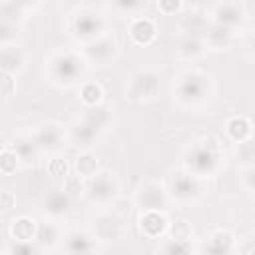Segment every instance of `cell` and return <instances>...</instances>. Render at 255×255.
I'll return each mask as SVG.
<instances>
[{"instance_id":"obj_1","label":"cell","mask_w":255,"mask_h":255,"mask_svg":"<svg viewBox=\"0 0 255 255\" xmlns=\"http://www.w3.org/2000/svg\"><path fill=\"white\" fill-rule=\"evenodd\" d=\"M225 165V151L219 139L205 135L189 145H185L181 153V167L201 179H209L217 175Z\"/></svg>"},{"instance_id":"obj_2","label":"cell","mask_w":255,"mask_h":255,"mask_svg":"<svg viewBox=\"0 0 255 255\" xmlns=\"http://www.w3.org/2000/svg\"><path fill=\"white\" fill-rule=\"evenodd\" d=\"M171 96L179 108L199 110L213 96V78H211V74H207L203 70L185 68L173 76Z\"/></svg>"},{"instance_id":"obj_3","label":"cell","mask_w":255,"mask_h":255,"mask_svg":"<svg viewBox=\"0 0 255 255\" xmlns=\"http://www.w3.org/2000/svg\"><path fill=\"white\" fill-rule=\"evenodd\" d=\"M88 74V64L76 50L58 48L46 56V78L60 90L78 88Z\"/></svg>"},{"instance_id":"obj_4","label":"cell","mask_w":255,"mask_h":255,"mask_svg":"<svg viewBox=\"0 0 255 255\" xmlns=\"http://www.w3.org/2000/svg\"><path fill=\"white\" fill-rule=\"evenodd\" d=\"M161 92V74L155 68H137L133 70L124 84V94L135 104H149L157 100Z\"/></svg>"},{"instance_id":"obj_5","label":"cell","mask_w":255,"mask_h":255,"mask_svg":"<svg viewBox=\"0 0 255 255\" xmlns=\"http://www.w3.org/2000/svg\"><path fill=\"white\" fill-rule=\"evenodd\" d=\"M68 32L78 44H84V42H90V40H96V38L108 34L110 28H108V20L102 12H98L94 8H78L70 14Z\"/></svg>"},{"instance_id":"obj_6","label":"cell","mask_w":255,"mask_h":255,"mask_svg":"<svg viewBox=\"0 0 255 255\" xmlns=\"http://www.w3.org/2000/svg\"><path fill=\"white\" fill-rule=\"evenodd\" d=\"M207 179H201L189 171H185L183 167L177 169L171 179H169V187H167V195H169V203H175L179 207H187L193 205L197 201L203 199V195L207 193Z\"/></svg>"},{"instance_id":"obj_7","label":"cell","mask_w":255,"mask_h":255,"mask_svg":"<svg viewBox=\"0 0 255 255\" xmlns=\"http://www.w3.org/2000/svg\"><path fill=\"white\" fill-rule=\"evenodd\" d=\"M76 52L82 56L88 68H110L120 56V46H118V40L108 32L96 40L78 44Z\"/></svg>"},{"instance_id":"obj_8","label":"cell","mask_w":255,"mask_h":255,"mask_svg":"<svg viewBox=\"0 0 255 255\" xmlns=\"http://www.w3.org/2000/svg\"><path fill=\"white\" fill-rule=\"evenodd\" d=\"M120 191H122V187H120L118 177L114 173H110V171H102L100 169L96 175L86 179L84 195L92 205L104 209V207H110L120 197Z\"/></svg>"},{"instance_id":"obj_9","label":"cell","mask_w":255,"mask_h":255,"mask_svg":"<svg viewBox=\"0 0 255 255\" xmlns=\"http://www.w3.org/2000/svg\"><path fill=\"white\" fill-rule=\"evenodd\" d=\"M133 205L139 211H149V209L165 211L167 205H169L167 187L161 181H155V179L141 181L133 191Z\"/></svg>"},{"instance_id":"obj_10","label":"cell","mask_w":255,"mask_h":255,"mask_svg":"<svg viewBox=\"0 0 255 255\" xmlns=\"http://www.w3.org/2000/svg\"><path fill=\"white\" fill-rule=\"evenodd\" d=\"M90 231L94 233V237L104 245V243H112V241H118L122 239L124 235V221L112 213L108 207L100 209L92 221H90Z\"/></svg>"},{"instance_id":"obj_11","label":"cell","mask_w":255,"mask_h":255,"mask_svg":"<svg viewBox=\"0 0 255 255\" xmlns=\"http://www.w3.org/2000/svg\"><path fill=\"white\" fill-rule=\"evenodd\" d=\"M209 20L223 24L239 34L247 22V12H245L243 4L237 0H217L213 4V8L209 10Z\"/></svg>"},{"instance_id":"obj_12","label":"cell","mask_w":255,"mask_h":255,"mask_svg":"<svg viewBox=\"0 0 255 255\" xmlns=\"http://www.w3.org/2000/svg\"><path fill=\"white\" fill-rule=\"evenodd\" d=\"M30 133H32L36 145L40 147L42 155L44 153L54 155L66 145V128L56 122H42Z\"/></svg>"},{"instance_id":"obj_13","label":"cell","mask_w":255,"mask_h":255,"mask_svg":"<svg viewBox=\"0 0 255 255\" xmlns=\"http://www.w3.org/2000/svg\"><path fill=\"white\" fill-rule=\"evenodd\" d=\"M60 249L72 255H88V253H98L102 249V243L94 237L90 229H68L64 233Z\"/></svg>"},{"instance_id":"obj_14","label":"cell","mask_w":255,"mask_h":255,"mask_svg":"<svg viewBox=\"0 0 255 255\" xmlns=\"http://www.w3.org/2000/svg\"><path fill=\"white\" fill-rule=\"evenodd\" d=\"M237 249H239L237 237L229 229H213L195 247V251L209 253V255H229V253H237Z\"/></svg>"},{"instance_id":"obj_15","label":"cell","mask_w":255,"mask_h":255,"mask_svg":"<svg viewBox=\"0 0 255 255\" xmlns=\"http://www.w3.org/2000/svg\"><path fill=\"white\" fill-rule=\"evenodd\" d=\"M102 139V133L96 131L94 128H90L86 122H82L80 118H76L70 126H66V143L72 145L78 151H86V149H94L98 145V141Z\"/></svg>"},{"instance_id":"obj_16","label":"cell","mask_w":255,"mask_h":255,"mask_svg":"<svg viewBox=\"0 0 255 255\" xmlns=\"http://www.w3.org/2000/svg\"><path fill=\"white\" fill-rule=\"evenodd\" d=\"M64 225L60 223V219H52V217H44L36 223V233H34V241L40 245L42 253L46 251H54L60 249L62 239H64Z\"/></svg>"},{"instance_id":"obj_17","label":"cell","mask_w":255,"mask_h":255,"mask_svg":"<svg viewBox=\"0 0 255 255\" xmlns=\"http://www.w3.org/2000/svg\"><path fill=\"white\" fill-rule=\"evenodd\" d=\"M82 122H86L90 128H94L96 131H100L102 135L106 131H110L114 128V122H116V112L110 104L106 102H100L96 106H84L80 110V116H78Z\"/></svg>"},{"instance_id":"obj_18","label":"cell","mask_w":255,"mask_h":255,"mask_svg":"<svg viewBox=\"0 0 255 255\" xmlns=\"http://www.w3.org/2000/svg\"><path fill=\"white\" fill-rule=\"evenodd\" d=\"M40 209H42L44 217H52V219L62 221L72 211V197L64 187H54L42 195Z\"/></svg>"},{"instance_id":"obj_19","label":"cell","mask_w":255,"mask_h":255,"mask_svg":"<svg viewBox=\"0 0 255 255\" xmlns=\"http://www.w3.org/2000/svg\"><path fill=\"white\" fill-rule=\"evenodd\" d=\"M167 225H169V219H167L165 211H159V209L139 211L137 227H139L143 237H147V239H161L167 233Z\"/></svg>"},{"instance_id":"obj_20","label":"cell","mask_w":255,"mask_h":255,"mask_svg":"<svg viewBox=\"0 0 255 255\" xmlns=\"http://www.w3.org/2000/svg\"><path fill=\"white\" fill-rule=\"evenodd\" d=\"M128 36L137 46H149L157 38V24H155L153 18H147V16L139 14L135 18H129Z\"/></svg>"},{"instance_id":"obj_21","label":"cell","mask_w":255,"mask_h":255,"mask_svg":"<svg viewBox=\"0 0 255 255\" xmlns=\"http://www.w3.org/2000/svg\"><path fill=\"white\" fill-rule=\"evenodd\" d=\"M237 38V32L223 26V24H217V22H209L205 34H203V42L207 46L209 52H223V50H229L233 46Z\"/></svg>"},{"instance_id":"obj_22","label":"cell","mask_w":255,"mask_h":255,"mask_svg":"<svg viewBox=\"0 0 255 255\" xmlns=\"http://www.w3.org/2000/svg\"><path fill=\"white\" fill-rule=\"evenodd\" d=\"M207 52L209 50H207L203 38L177 34V42L173 46V54L177 56V60H181V62H195V60H201Z\"/></svg>"},{"instance_id":"obj_23","label":"cell","mask_w":255,"mask_h":255,"mask_svg":"<svg viewBox=\"0 0 255 255\" xmlns=\"http://www.w3.org/2000/svg\"><path fill=\"white\" fill-rule=\"evenodd\" d=\"M28 66V54L20 44L0 46V70L8 74H22Z\"/></svg>"},{"instance_id":"obj_24","label":"cell","mask_w":255,"mask_h":255,"mask_svg":"<svg viewBox=\"0 0 255 255\" xmlns=\"http://www.w3.org/2000/svg\"><path fill=\"white\" fill-rule=\"evenodd\" d=\"M209 12L203 10H189L185 14L179 16L177 20V34L183 36H199L203 38L207 26H209Z\"/></svg>"},{"instance_id":"obj_25","label":"cell","mask_w":255,"mask_h":255,"mask_svg":"<svg viewBox=\"0 0 255 255\" xmlns=\"http://www.w3.org/2000/svg\"><path fill=\"white\" fill-rule=\"evenodd\" d=\"M8 145L18 153V157H20L22 163H32V161L40 159V155H42V151H40V147L36 145V141H34V137H32L30 131L14 135Z\"/></svg>"},{"instance_id":"obj_26","label":"cell","mask_w":255,"mask_h":255,"mask_svg":"<svg viewBox=\"0 0 255 255\" xmlns=\"http://www.w3.org/2000/svg\"><path fill=\"white\" fill-rule=\"evenodd\" d=\"M225 137L233 143L253 137V124L245 116H233L225 122Z\"/></svg>"},{"instance_id":"obj_27","label":"cell","mask_w":255,"mask_h":255,"mask_svg":"<svg viewBox=\"0 0 255 255\" xmlns=\"http://www.w3.org/2000/svg\"><path fill=\"white\" fill-rule=\"evenodd\" d=\"M74 169H76V175L82 177V179H88L92 175H96L100 171V161H98V155L92 151V149H86V151H80L76 161H74Z\"/></svg>"},{"instance_id":"obj_28","label":"cell","mask_w":255,"mask_h":255,"mask_svg":"<svg viewBox=\"0 0 255 255\" xmlns=\"http://www.w3.org/2000/svg\"><path fill=\"white\" fill-rule=\"evenodd\" d=\"M36 219H32L30 215H18L12 219L10 227H8V233H10V239H34V233H36Z\"/></svg>"},{"instance_id":"obj_29","label":"cell","mask_w":255,"mask_h":255,"mask_svg":"<svg viewBox=\"0 0 255 255\" xmlns=\"http://www.w3.org/2000/svg\"><path fill=\"white\" fill-rule=\"evenodd\" d=\"M30 12H26L22 6H18L12 0H0V20L16 26H24Z\"/></svg>"},{"instance_id":"obj_30","label":"cell","mask_w":255,"mask_h":255,"mask_svg":"<svg viewBox=\"0 0 255 255\" xmlns=\"http://www.w3.org/2000/svg\"><path fill=\"white\" fill-rule=\"evenodd\" d=\"M78 92H80L82 106H96V104L104 102V88L94 80H84L78 86Z\"/></svg>"},{"instance_id":"obj_31","label":"cell","mask_w":255,"mask_h":255,"mask_svg":"<svg viewBox=\"0 0 255 255\" xmlns=\"http://www.w3.org/2000/svg\"><path fill=\"white\" fill-rule=\"evenodd\" d=\"M110 8L118 14V16H126V18H135L143 12L147 0H108Z\"/></svg>"},{"instance_id":"obj_32","label":"cell","mask_w":255,"mask_h":255,"mask_svg":"<svg viewBox=\"0 0 255 255\" xmlns=\"http://www.w3.org/2000/svg\"><path fill=\"white\" fill-rule=\"evenodd\" d=\"M157 251L159 253H165V255H185V253H193L195 247L191 245V241L173 239V237L163 235L161 237V243L157 245Z\"/></svg>"},{"instance_id":"obj_33","label":"cell","mask_w":255,"mask_h":255,"mask_svg":"<svg viewBox=\"0 0 255 255\" xmlns=\"http://www.w3.org/2000/svg\"><path fill=\"white\" fill-rule=\"evenodd\" d=\"M233 155H235V159H237V165H239V167L255 165V147H253V137L243 139V141H237V143H235V149H233Z\"/></svg>"},{"instance_id":"obj_34","label":"cell","mask_w":255,"mask_h":255,"mask_svg":"<svg viewBox=\"0 0 255 255\" xmlns=\"http://www.w3.org/2000/svg\"><path fill=\"white\" fill-rule=\"evenodd\" d=\"M20 165H22V161H20L18 153H16L10 145H6L4 149H0V173H2V175H12V173H16V171L20 169Z\"/></svg>"},{"instance_id":"obj_35","label":"cell","mask_w":255,"mask_h":255,"mask_svg":"<svg viewBox=\"0 0 255 255\" xmlns=\"http://www.w3.org/2000/svg\"><path fill=\"white\" fill-rule=\"evenodd\" d=\"M6 253L34 255V253H42V249H40V245L34 239H10V245L6 247Z\"/></svg>"},{"instance_id":"obj_36","label":"cell","mask_w":255,"mask_h":255,"mask_svg":"<svg viewBox=\"0 0 255 255\" xmlns=\"http://www.w3.org/2000/svg\"><path fill=\"white\" fill-rule=\"evenodd\" d=\"M167 237L173 239H183V241H191L193 239V225L187 219H177L173 223L167 225Z\"/></svg>"},{"instance_id":"obj_37","label":"cell","mask_w":255,"mask_h":255,"mask_svg":"<svg viewBox=\"0 0 255 255\" xmlns=\"http://www.w3.org/2000/svg\"><path fill=\"white\" fill-rule=\"evenodd\" d=\"M22 38V26L16 24H8L0 20V46H8V44H18Z\"/></svg>"},{"instance_id":"obj_38","label":"cell","mask_w":255,"mask_h":255,"mask_svg":"<svg viewBox=\"0 0 255 255\" xmlns=\"http://www.w3.org/2000/svg\"><path fill=\"white\" fill-rule=\"evenodd\" d=\"M16 90H18V86H16V76L0 70V98L8 100V98H12V96L16 94Z\"/></svg>"},{"instance_id":"obj_39","label":"cell","mask_w":255,"mask_h":255,"mask_svg":"<svg viewBox=\"0 0 255 255\" xmlns=\"http://www.w3.org/2000/svg\"><path fill=\"white\" fill-rule=\"evenodd\" d=\"M46 169H48V173H50L54 179H64V177L68 175V169H70V167H68V161H66V159H62L60 155L54 153V157L48 161V167H46Z\"/></svg>"},{"instance_id":"obj_40","label":"cell","mask_w":255,"mask_h":255,"mask_svg":"<svg viewBox=\"0 0 255 255\" xmlns=\"http://www.w3.org/2000/svg\"><path fill=\"white\" fill-rule=\"evenodd\" d=\"M239 185L247 193H253L255 191V165L239 167Z\"/></svg>"},{"instance_id":"obj_41","label":"cell","mask_w":255,"mask_h":255,"mask_svg":"<svg viewBox=\"0 0 255 255\" xmlns=\"http://www.w3.org/2000/svg\"><path fill=\"white\" fill-rule=\"evenodd\" d=\"M155 6L163 16H179L181 8H183V2L181 0H157Z\"/></svg>"},{"instance_id":"obj_42","label":"cell","mask_w":255,"mask_h":255,"mask_svg":"<svg viewBox=\"0 0 255 255\" xmlns=\"http://www.w3.org/2000/svg\"><path fill=\"white\" fill-rule=\"evenodd\" d=\"M16 207V193L10 189H0V213H8Z\"/></svg>"},{"instance_id":"obj_43","label":"cell","mask_w":255,"mask_h":255,"mask_svg":"<svg viewBox=\"0 0 255 255\" xmlns=\"http://www.w3.org/2000/svg\"><path fill=\"white\" fill-rule=\"evenodd\" d=\"M12 2H16L18 6H22L26 12H36L40 8V4H42V0H12Z\"/></svg>"}]
</instances>
